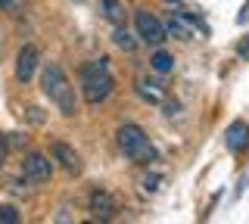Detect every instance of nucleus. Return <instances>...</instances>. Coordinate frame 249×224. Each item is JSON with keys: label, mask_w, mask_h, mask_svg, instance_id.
<instances>
[{"label": "nucleus", "mask_w": 249, "mask_h": 224, "mask_svg": "<svg viewBox=\"0 0 249 224\" xmlns=\"http://www.w3.org/2000/svg\"><path fill=\"white\" fill-rule=\"evenodd\" d=\"M41 90H44V97H50V103L59 109V115L72 119V115L78 112L75 87H72V81L66 78L62 66H56V63H47L44 66V72H41Z\"/></svg>", "instance_id": "obj_1"}, {"label": "nucleus", "mask_w": 249, "mask_h": 224, "mask_svg": "<svg viewBox=\"0 0 249 224\" xmlns=\"http://www.w3.org/2000/svg\"><path fill=\"white\" fill-rule=\"evenodd\" d=\"M115 81H112V72H109V59L100 56V59H90V63L81 66V94H84V103L88 106H100L106 103L109 94H112Z\"/></svg>", "instance_id": "obj_2"}, {"label": "nucleus", "mask_w": 249, "mask_h": 224, "mask_svg": "<svg viewBox=\"0 0 249 224\" xmlns=\"http://www.w3.org/2000/svg\"><path fill=\"white\" fill-rule=\"evenodd\" d=\"M115 143H119L122 156L137 162V165H150V162H156V146L150 143V137L143 134V128L134 125V121L119 125V131H115Z\"/></svg>", "instance_id": "obj_3"}, {"label": "nucleus", "mask_w": 249, "mask_h": 224, "mask_svg": "<svg viewBox=\"0 0 249 224\" xmlns=\"http://www.w3.org/2000/svg\"><path fill=\"white\" fill-rule=\"evenodd\" d=\"M134 28H137V37L143 44H153V47H162L168 41V32H165V22H159L150 10H137L134 13Z\"/></svg>", "instance_id": "obj_4"}, {"label": "nucleus", "mask_w": 249, "mask_h": 224, "mask_svg": "<svg viewBox=\"0 0 249 224\" xmlns=\"http://www.w3.org/2000/svg\"><path fill=\"white\" fill-rule=\"evenodd\" d=\"M165 32L171 37H181V41H193L196 34H202V25L196 16H190V13H171L168 22H165Z\"/></svg>", "instance_id": "obj_5"}, {"label": "nucleus", "mask_w": 249, "mask_h": 224, "mask_svg": "<svg viewBox=\"0 0 249 224\" xmlns=\"http://www.w3.org/2000/svg\"><path fill=\"white\" fill-rule=\"evenodd\" d=\"M53 174V162L41 156V153H31V156H25V162H22V177H25L28 184H47Z\"/></svg>", "instance_id": "obj_6"}, {"label": "nucleus", "mask_w": 249, "mask_h": 224, "mask_svg": "<svg viewBox=\"0 0 249 224\" xmlns=\"http://www.w3.org/2000/svg\"><path fill=\"white\" fill-rule=\"evenodd\" d=\"M88 212H90L93 221H109V218L115 215V199H112V193H109L106 187H93L90 199H88Z\"/></svg>", "instance_id": "obj_7"}, {"label": "nucleus", "mask_w": 249, "mask_h": 224, "mask_svg": "<svg viewBox=\"0 0 249 224\" xmlns=\"http://www.w3.org/2000/svg\"><path fill=\"white\" fill-rule=\"evenodd\" d=\"M35 72H37V47L25 44V47H19V53H16V78L22 84H28L35 78Z\"/></svg>", "instance_id": "obj_8"}, {"label": "nucleus", "mask_w": 249, "mask_h": 224, "mask_svg": "<svg viewBox=\"0 0 249 224\" xmlns=\"http://www.w3.org/2000/svg\"><path fill=\"white\" fill-rule=\"evenodd\" d=\"M224 146H228L231 153H243L249 150V125L246 121H231L228 131H224Z\"/></svg>", "instance_id": "obj_9"}, {"label": "nucleus", "mask_w": 249, "mask_h": 224, "mask_svg": "<svg viewBox=\"0 0 249 224\" xmlns=\"http://www.w3.org/2000/svg\"><path fill=\"white\" fill-rule=\"evenodd\" d=\"M50 153H53V162H59V165L66 168L69 174H78V172H81V156H78V153H75L69 143L56 140V143L50 146Z\"/></svg>", "instance_id": "obj_10"}, {"label": "nucleus", "mask_w": 249, "mask_h": 224, "mask_svg": "<svg viewBox=\"0 0 249 224\" xmlns=\"http://www.w3.org/2000/svg\"><path fill=\"white\" fill-rule=\"evenodd\" d=\"M137 94L146 100V103H153V106H159L162 100H165V87H162L156 78H150V75H137Z\"/></svg>", "instance_id": "obj_11"}, {"label": "nucleus", "mask_w": 249, "mask_h": 224, "mask_svg": "<svg viewBox=\"0 0 249 224\" xmlns=\"http://www.w3.org/2000/svg\"><path fill=\"white\" fill-rule=\"evenodd\" d=\"M100 13H103V19L112 22L115 28L124 25V3L122 0H100Z\"/></svg>", "instance_id": "obj_12"}, {"label": "nucleus", "mask_w": 249, "mask_h": 224, "mask_svg": "<svg viewBox=\"0 0 249 224\" xmlns=\"http://www.w3.org/2000/svg\"><path fill=\"white\" fill-rule=\"evenodd\" d=\"M150 69L156 75H168L171 69H175V59H171V53H165V50H156L153 59H150Z\"/></svg>", "instance_id": "obj_13"}, {"label": "nucleus", "mask_w": 249, "mask_h": 224, "mask_svg": "<svg viewBox=\"0 0 249 224\" xmlns=\"http://www.w3.org/2000/svg\"><path fill=\"white\" fill-rule=\"evenodd\" d=\"M112 41H115V47H119V50H124V53H131V50H134L137 47V41H134V37H131L128 34V28H115V34H112Z\"/></svg>", "instance_id": "obj_14"}, {"label": "nucleus", "mask_w": 249, "mask_h": 224, "mask_svg": "<svg viewBox=\"0 0 249 224\" xmlns=\"http://www.w3.org/2000/svg\"><path fill=\"white\" fill-rule=\"evenodd\" d=\"M0 10H6L10 16H19L25 10V0H0Z\"/></svg>", "instance_id": "obj_15"}, {"label": "nucleus", "mask_w": 249, "mask_h": 224, "mask_svg": "<svg viewBox=\"0 0 249 224\" xmlns=\"http://www.w3.org/2000/svg\"><path fill=\"white\" fill-rule=\"evenodd\" d=\"M0 221H3V224H16V221H19V208H16V206H0Z\"/></svg>", "instance_id": "obj_16"}, {"label": "nucleus", "mask_w": 249, "mask_h": 224, "mask_svg": "<svg viewBox=\"0 0 249 224\" xmlns=\"http://www.w3.org/2000/svg\"><path fill=\"white\" fill-rule=\"evenodd\" d=\"M159 181H162L159 174H150V177H146V181H143V190H146V193H156V190H159V187H156V184H159Z\"/></svg>", "instance_id": "obj_17"}, {"label": "nucleus", "mask_w": 249, "mask_h": 224, "mask_svg": "<svg viewBox=\"0 0 249 224\" xmlns=\"http://www.w3.org/2000/svg\"><path fill=\"white\" fill-rule=\"evenodd\" d=\"M237 56L240 59H249V37H243V41L237 44Z\"/></svg>", "instance_id": "obj_18"}, {"label": "nucleus", "mask_w": 249, "mask_h": 224, "mask_svg": "<svg viewBox=\"0 0 249 224\" xmlns=\"http://www.w3.org/2000/svg\"><path fill=\"white\" fill-rule=\"evenodd\" d=\"M3 156H6V140L0 137V162H3Z\"/></svg>", "instance_id": "obj_19"}, {"label": "nucleus", "mask_w": 249, "mask_h": 224, "mask_svg": "<svg viewBox=\"0 0 249 224\" xmlns=\"http://www.w3.org/2000/svg\"><path fill=\"white\" fill-rule=\"evenodd\" d=\"M168 3H178V0H168Z\"/></svg>", "instance_id": "obj_20"}]
</instances>
